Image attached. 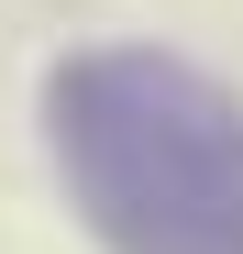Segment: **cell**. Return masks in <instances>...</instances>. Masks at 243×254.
<instances>
[{"label":"cell","instance_id":"6da1fadb","mask_svg":"<svg viewBox=\"0 0 243 254\" xmlns=\"http://www.w3.org/2000/svg\"><path fill=\"white\" fill-rule=\"evenodd\" d=\"M56 155L111 254H243V111L177 56L56 77Z\"/></svg>","mask_w":243,"mask_h":254}]
</instances>
